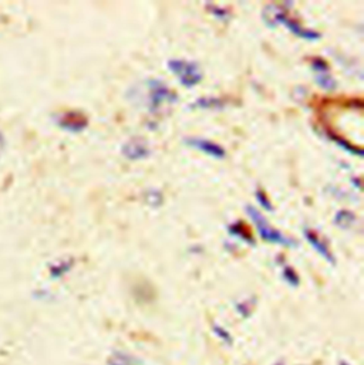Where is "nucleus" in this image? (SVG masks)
I'll use <instances>...</instances> for the list:
<instances>
[{
    "instance_id": "6e6552de",
    "label": "nucleus",
    "mask_w": 364,
    "mask_h": 365,
    "mask_svg": "<svg viewBox=\"0 0 364 365\" xmlns=\"http://www.w3.org/2000/svg\"><path fill=\"white\" fill-rule=\"evenodd\" d=\"M303 235H305V237L308 239V242L312 245V247H313L323 259H326L329 263H335V257H333L330 249L328 247V245H326L316 233H313L312 230L305 229V230H303Z\"/></svg>"
},
{
    "instance_id": "7ed1b4c3",
    "label": "nucleus",
    "mask_w": 364,
    "mask_h": 365,
    "mask_svg": "<svg viewBox=\"0 0 364 365\" xmlns=\"http://www.w3.org/2000/svg\"><path fill=\"white\" fill-rule=\"evenodd\" d=\"M177 100V96L168 90L167 86H164L158 80L150 81V107L151 110H157L164 103H174Z\"/></svg>"
},
{
    "instance_id": "f03ea898",
    "label": "nucleus",
    "mask_w": 364,
    "mask_h": 365,
    "mask_svg": "<svg viewBox=\"0 0 364 365\" xmlns=\"http://www.w3.org/2000/svg\"><path fill=\"white\" fill-rule=\"evenodd\" d=\"M168 68L178 77L180 83L183 87L191 88L201 83L202 80V71L199 66L193 61L183 60V58H174L168 61Z\"/></svg>"
},
{
    "instance_id": "423d86ee",
    "label": "nucleus",
    "mask_w": 364,
    "mask_h": 365,
    "mask_svg": "<svg viewBox=\"0 0 364 365\" xmlns=\"http://www.w3.org/2000/svg\"><path fill=\"white\" fill-rule=\"evenodd\" d=\"M123 155L130 161L146 160L150 155V148L143 140L133 138L123 147Z\"/></svg>"
},
{
    "instance_id": "f257e3e1",
    "label": "nucleus",
    "mask_w": 364,
    "mask_h": 365,
    "mask_svg": "<svg viewBox=\"0 0 364 365\" xmlns=\"http://www.w3.org/2000/svg\"><path fill=\"white\" fill-rule=\"evenodd\" d=\"M246 212H248V215L251 216V219L253 220V223H255V226H256V229H258L259 236H261L265 242H268V243H275V245H280V246H288V247H295V246H298V243H296L293 239L285 236L283 233H280L279 230H276L275 227H272V226L266 222V219L262 216V213H261L258 209H255L253 206H246Z\"/></svg>"
},
{
    "instance_id": "ddd939ff",
    "label": "nucleus",
    "mask_w": 364,
    "mask_h": 365,
    "mask_svg": "<svg viewBox=\"0 0 364 365\" xmlns=\"http://www.w3.org/2000/svg\"><path fill=\"white\" fill-rule=\"evenodd\" d=\"M283 277H285V280H286L290 286H298V284H299V277H298L296 272H295L293 269H290V267H286V269L283 270Z\"/></svg>"
},
{
    "instance_id": "0eeeda50",
    "label": "nucleus",
    "mask_w": 364,
    "mask_h": 365,
    "mask_svg": "<svg viewBox=\"0 0 364 365\" xmlns=\"http://www.w3.org/2000/svg\"><path fill=\"white\" fill-rule=\"evenodd\" d=\"M312 68L318 74L316 77L318 86H320L323 90H328V91H332L336 88V81L329 74V66L322 58H315L312 61Z\"/></svg>"
},
{
    "instance_id": "39448f33",
    "label": "nucleus",
    "mask_w": 364,
    "mask_h": 365,
    "mask_svg": "<svg viewBox=\"0 0 364 365\" xmlns=\"http://www.w3.org/2000/svg\"><path fill=\"white\" fill-rule=\"evenodd\" d=\"M275 21L283 24L285 27H288L295 36H298V37H300V38L310 40V41H315V40H319V38H320V33L300 26L298 21L292 20L290 17H288V16L283 14V13H278V14L275 16Z\"/></svg>"
},
{
    "instance_id": "1a4fd4ad",
    "label": "nucleus",
    "mask_w": 364,
    "mask_h": 365,
    "mask_svg": "<svg viewBox=\"0 0 364 365\" xmlns=\"http://www.w3.org/2000/svg\"><path fill=\"white\" fill-rule=\"evenodd\" d=\"M60 127L71 131V133H79L87 127V118L83 115H74V114H67L59 121Z\"/></svg>"
},
{
    "instance_id": "4468645a",
    "label": "nucleus",
    "mask_w": 364,
    "mask_h": 365,
    "mask_svg": "<svg viewBox=\"0 0 364 365\" xmlns=\"http://www.w3.org/2000/svg\"><path fill=\"white\" fill-rule=\"evenodd\" d=\"M111 365H131L128 361H126V359L124 357H121V359H116V360H113L111 361Z\"/></svg>"
},
{
    "instance_id": "2eb2a0df",
    "label": "nucleus",
    "mask_w": 364,
    "mask_h": 365,
    "mask_svg": "<svg viewBox=\"0 0 364 365\" xmlns=\"http://www.w3.org/2000/svg\"><path fill=\"white\" fill-rule=\"evenodd\" d=\"M215 331H216V333H218L223 340H229V334H228V333H225L223 330H221L219 327H216V329H215Z\"/></svg>"
},
{
    "instance_id": "20e7f679",
    "label": "nucleus",
    "mask_w": 364,
    "mask_h": 365,
    "mask_svg": "<svg viewBox=\"0 0 364 365\" xmlns=\"http://www.w3.org/2000/svg\"><path fill=\"white\" fill-rule=\"evenodd\" d=\"M185 144L193 150H198L202 154H206L215 160H223L226 157V151L219 144H215L205 138H186Z\"/></svg>"
},
{
    "instance_id": "9d476101",
    "label": "nucleus",
    "mask_w": 364,
    "mask_h": 365,
    "mask_svg": "<svg viewBox=\"0 0 364 365\" xmlns=\"http://www.w3.org/2000/svg\"><path fill=\"white\" fill-rule=\"evenodd\" d=\"M229 232H231V235L238 236V237L243 239V240H245V242H248V243H253V242H252V240H253V239H252V236H251L246 230H243V229H242V226H241L239 223L229 226Z\"/></svg>"
},
{
    "instance_id": "f8f14e48",
    "label": "nucleus",
    "mask_w": 364,
    "mask_h": 365,
    "mask_svg": "<svg viewBox=\"0 0 364 365\" xmlns=\"http://www.w3.org/2000/svg\"><path fill=\"white\" fill-rule=\"evenodd\" d=\"M255 196H256V199H258L259 205H261V206H262L265 210H268V212H272V210H273V207H272V203H271V200L266 197L265 192H262V190H256Z\"/></svg>"
},
{
    "instance_id": "9b49d317",
    "label": "nucleus",
    "mask_w": 364,
    "mask_h": 365,
    "mask_svg": "<svg viewBox=\"0 0 364 365\" xmlns=\"http://www.w3.org/2000/svg\"><path fill=\"white\" fill-rule=\"evenodd\" d=\"M353 220H355V215H353L352 212H348V210L339 212V213L336 215V217H335V223L339 225L340 227H345V222H348L346 225L349 226Z\"/></svg>"
}]
</instances>
